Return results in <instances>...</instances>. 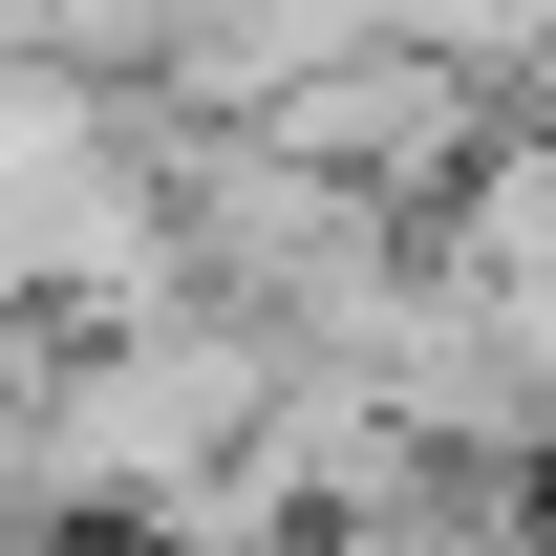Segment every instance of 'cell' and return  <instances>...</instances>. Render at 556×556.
<instances>
[{"mask_svg":"<svg viewBox=\"0 0 556 556\" xmlns=\"http://www.w3.org/2000/svg\"><path fill=\"white\" fill-rule=\"evenodd\" d=\"M0 364H22V343H0Z\"/></svg>","mask_w":556,"mask_h":556,"instance_id":"obj_4","label":"cell"},{"mask_svg":"<svg viewBox=\"0 0 556 556\" xmlns=\"http://www.w3.org/2000/svg\"><path fill=\"white\" fill-rule=\"evenodd\" d=\"M514 108H535V129H556V22H535V65H514Z\"/></svg>","mask_w":556,"mask_h":556,"instance_id":"obj_3","label":"cell"},{"mask_svg":"<svg viewBox=\"0 0 556 556\" xmlns=\"http://www.w3.org/2000/svg\"><path fill=\"white\" fill-rule=\"evenodd\" d=\"M471 129H492V86L471 65H407V43H343V65L278 108V150H300L321 193H364V214L428 193V172H471Z\"/></svg>","mask_w":556,"mask_h":556,"instance_id":"obj_1","label":"cell"},{"mask_svg":"<svg viewBox=\"0 0 556 556\" xmlns=\"http://www.w3.org/2000/svg\"><path fill=\"white\" fill-rule=\"evenodd\" d=\"M450 278H471L492 321L556 364V129H514V150H471V172H450Z\"/></svg>","mask_w":556,"mask_h":556,"instance_id":"obj_2","label":"cell"}]
</instances>
